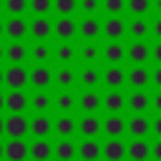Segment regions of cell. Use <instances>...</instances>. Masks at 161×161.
Masks as SVG:
<instances>
[{
    "instance_id": "obj_1",
    "label": "cell",
    "mask_w": 161,
    "mask_h": 161,
    "mask_svg": "<svg viewBox=\"0 0 161 161\" xmlns=\"http://www.w3.org/2000/svg\"><path fill=\"white\" fill-rule=\"evenodd\" d=\"M126 63L128 65H151V40H128Z\"/></svg>"
},
{
    "instance_id": "obj_2",
    "label": "cell",
    "mask_w": 161,
    "mask_h": 161,
    "mask_svg": "<svg viewBox=\"0 0 161 161\" xmlns=\"http://www.w3.org/2000/svg\"><path fill=\"white\" fill-rule=\"evenodd\" d=\"M126 136L128 138H151V113H128Z\"/></svg>"
},
{
    "instance_id": "obj_3",
    "label": "cell",
    "mask_w": 161,
    "mask_h": 161,
    "mask_svg": "<svg viewBox=\"0 0 161 161\" xmlns=\"http://www.w3.org/2000/svg\"><path fill=\"white\" fill-rule=\"evenodd\" d=\"M126 86L131 91H151V65H128Z\"/></svg>"
},
{
    "instance_id": "obj_4",
    "label": "cell",
    "mask_w": 161,
    "mask_h": 161,
    "mask_svg": "<svg viewBox=\"0 0 161 161\" xmlns=\"http://www.w3.org/2000/svg\"><path fill=\"white\" fill-rule=\"evenodd\" d=\"M101 133L106 138H123L126 136V116L123 113H106L101 118Z\"/></svg>"
},
{
    "instance_id": "obj_5",
    "label": "cell",
    "mask_w": 161,
    "mask_h": 161,
    "mask_svg": "<svg viewBox=\"0 0 161 161\" xmlns=\"http://www.w3.org/2000/svg\"><path fill=\"white\" fill-rule=\"evenodd\" d=\"M101 60H106V65H123L126 63V43L123 40H106L101 45Z\"/></svg>"
},
{
    "instance_id": "obj_6",
    "label": "cell",
    "mask_w": 161,
    "mask_h": 161,
    "mask_svg": "<svg viewBox=\"0 0 161 161\" xmlns=\"http://www.w3.org/2000/svg\"><path fill=\"white\" fill-rule=\"evenodd\" d=\"M101 86H106V91H123L126 88V68L123 65H106L101 70Z\"/></svg>"
},
{
    "instance_id": "obj_7",
    "label": "cell",
    "mask_w": 161,
    "mask_h": 161,
    "mask_svg": "<svg viewBox=\"0 0 161 161\" xmlns=\"http://www.w3.org/2000/svg\"><path fill=\"white\" fill-rule=\"evenodd\" d=\"M101 35L106 40H123L126 38L123 15H106V20H101Z\"/></svg>"
},
{
    "instance_id": "obj_8",
    "label": "cell",
    "mask_w": 161,
    "mask_h": 161,
    "mask_svg": "<svg viewBox=\"0 0 161 161\" xmlns=\"http://www.w3.org/2000/svg\"><path fill=\"white\" fill-rule=\"evenodd\" d=\"M126 161H151V138H128Z\"/></svg>"
},
{
    "instance_id": "obj_9",
    "label": "cell",
    "mask_w": 161,
    "mask_h": 161,
    "mask_svg": "<svg viewBox=\"0 0 161 161\" xmlns=\"http://www.w3.org/2000/svg\"><path fill=\"white\" fill-rule=\"evenodd\" d=\"M126 111L128 113H151V91H128Z\"/></svg>"
},
{
    "instance_id": "obj_10",
    "label": "cell",
    "mask_w": 161,
    "mask_h": 161,
    "mask_svg": "<svg viewBox=\"0 0 161 161\" xmlns=\"http://www.w3.org/2000/svg\"><path fill=\"white\" fill-rule=\"evenodd\" d=\"M128 40H151V18H131L126 20Z\"/></svg>"
},
{
    "instance_id": "obj_11",
    "label": "cell",
    "mask_w": 161,
    "mask_h": 161,
    "mask_svg": "<svg viewBox=\"0 0 161 161\" xmlns=\"http://www.w3.org/2000/svg\"><path fill=\"white\" fill-rule=\"evenodd\" d=\"M101 108L106 113H126V91H106V93H101Z\"/></svg>"
},
{
    "instance_id": "obj_12",
    "label": "cell",
    "mask_w": 161,
    "mask_h": 161,
    "mask_svg": "<svg viewBox=\"0 0 161 161\" xmlns=\"http://www.w3.org/2000/svg\"><path fill=\"white\" fill-rule=\"evenodd\" d=\"M103 161H126V141L123 138H106L101 143Z\"/></svg>"
},
{
    "instance_id": "obj_13",
    "label": "cell",
    "mask_w": 161,
    "mask_h": 161,
    "mask_svg": "<svg viewBox=\"0 0 161 161\" xmlns=\"http://www.w3.org/2000/svg\"><path fill=\"white\" fill-rule=\"evenodd\" d=\"M78 38L80 40H98L101 38V18L98 15H83L78 20Z\"/></svg>"
},
{
    "instance_id": "obj_14",
    "label": "cell",
    "mask_w": 161,
    "mask_h": 161,
    "mask_svg": "<svg viewBox=\"0 0 161 161\" xmlns=\"http://www.w3.org/2000/svg\"><path fill=\"white\" fill-rule=\"evenodd\" d=\"M28 33L35 40H50V35H53V20L48 15H35L28 23Z\"/></svg>"
},
{
    "instance_id": "obj_15",
    "label": "cell",
    "mask_w": 161,
    "mask_h": 161,
    "mask_svg": "<svg viewBox=\"0 0 161 161\" xmlns=\"http://www.w3.org/2000/svg\"><path fill=\"white\" fill-rule=\"evenodd\" d=\"M3 83L10 88V91H23L28 86V68L25 65H10L3 75Z\"/></svg>"
},
{
    "instance_id": "obj_16",
    "label": "cell",
    "mask_w": 161,
    "mask_h": 161,
    "mask_svg": "<svg viewBox=\"0 0 161 161\" xmlns=\"http://www.w3.org/2000/svg\"><path fill=\"white\" fill-rule=\"evenodd\" d=\"M28 83L35 91H48L50 83H53V70L48 65H35V68L28 70Z\"/></svg>"
},
{
    "instance_id": "obj_17",
    "label": "cell",
    "mask_w": 161,
    "mask_h": 161,
    "mask_svg": "<svg viewBox=\"0 0 161 161\" xmlns=\"http://www.w3.org/2000/svg\"><path fill=\"white\" fill-rule=\"evenodd\" d=\"M78 133L83 138H98L101 136V116L98 113H83L78 118Z\"/></svg>"
},
{
    "instance_id": "obj_18",
    "label": "cell",
    "mask_w": 161,
    "mask_h": 161,
    "mask_svg": "<svg viewBox=\"0 0 161 161\" xmlns=\"http://www.w3.org/2000/svg\"><path fill=\"white\" fill-rule=\"evenodd\" d=\"M53 35L58 40H73V38H78V20L75 18H58L53 23Z\"/></svg>"
},
{
    "instance_id": "obj_19",
    "label": "cell",
    "mask_w": 161,
    "mask_h": 161,
    "mask_svg": "<svg viewBox=\"0 0 161 161\" xmlns=\"http://www.w3.org/2000/svg\"><path fill=\"white\" fill-rule=\"evenodd\" d=\"M53 58L60 65H73L78 60V45H73V40H60L53 48Z\"/></svg>"
},
{
    "instance_id": "obj_20",
    "label": "cell",
    "mask_w": 161,
    "mask_h": 161,
    "mask_svg": "<svg viewBox=\"0 0 161 161\" xmlns=\"http://www.w3.org/2000/svg\"><path fill=\"white\" fill-rule=\"evenodd\" d=\"M53 131L60 138H73V133H78V118L73 113H60L53 121Z\"/></svg>"
},
{
    "instance_id": "obj_21",
    "label": "cell",
    "mask_w": 161,
    "mask_h": 161,
    "mask_svg": "<svg viewBox=\"0 0 161 161\" xmlns=\"http://www.w3.org/2000/svg\"><path fill=\"white\" fill-rule=\"evenodd\" d=\"M78 60L83 65H96L101 60V43L98 40H83L78 45Z\"/></svg>"
},
{
    "instance_id": "obj_22",
    "label": "cell",
    "mask_w": 161,
    "mask_h": 161,
    "mask_svg": "<svg viewBox=\"0 0 161 161\" xmlns=\"http://www.w3.org/2000/svg\"><path fill=\"white\" fill-rule=\"evenodd\" d=\"M53 83L60 88V91H73V86L78 83V70L73 65H60L55 73H53Z\"/></svg>"
},
{
    "instance_id": "obj_23",
    "label": "cell",
    "mask_w": 161,
    "mask_h": 161,
    "mask_svg": "<svg viewBox=\"0 0 161 161\" xmlns=\"http://www.w3.org/2000/svg\"><path fill=\"white\" fill-rule=\"evenodd\" d=\"M78 83L83 86V91H98V86H101V68L98 65H83L78 70Z\"/></svg>"
},
{
    "instance_id": "obj_24",
    "label": "cell",
    "mask_w": 161,
    "mask_h": 161,
    "mask_svg": "<svg viewBox=\"0 0 161 161\" xmlns=\"http://www.w3.org/2000/svg\"><path fill=\"white\" fill-rule=\"evenodd\" d=\"M28 131L35 136V138H48L50 131H53V118L48 113H38L35 118L28 121Z\"/></svg>"
},
{
    "instance_id": "obj_25",
    "label": "cell",
    "mask_w": 161,
    "mask_h": 161,
    "mask_svg": "<svg viewBox=\"0 0 161 161\" xmlns=\"http://www.w3.org/2000/svg\"><path fill=\"white\" fill-rule=\"evenodd\" d=\"M5 133L10 138H23L28 133V118L23 113H10L5 118Z\"/></svg>"
},
{
    "instance_id": "obj_26",
    "label": "cell",
    "mask_w": 161,
    "mask_h": 161,
    "mask_svg": "<svg viewBox=\"0 0 161 161\" xmlns=\"http://www.w3.org/2000/svg\"><path fill=\"white\" fill-rule=\"evenodd\" d=\"M3 156L8 161H25L28 158V143L23 138H10L5 146H3Z\"/></svg>"
},
{
    "instance_id": "obj_27",
    "label": "cell",
    "mask_w": 161,
    "mask_h": 161,
    "mask_svg": "<svg viewBox=\"0 0 161 161\" xmlns=\"http://www.w3.org/2000/svg\"><path fill=\"white\" fill-rule=\"evenodd\" d=\"M53 156L58 161H75L78 158V143L73 138H60L55 146H53Z\"/></svg>"
},
{
    "instance_id": "obj_28",
    "label": "cell",
    "mask_w": 161,
    "mask_h": 161,
    "mask_svg": "<svg viewBox=\"0 0 161 161\" xmlns=\"http://www.w3.org/2000/svg\"><path fill=\"white\" fill-rule=\"evenodd\" d=\"M3 35H8L10 40H23L25 35H28V20L23 18V15H13L8 23H5V33Z\"/></svg>"
},
{
    "instance_id": "obj_29",
    "label": "cell",
    "mask_w": 161,
    "mask_h": 161,
    "mask_svg": "<svg viewBox=\"0 0 161 161\" xmlns=\"http://www.w3.org/2000/svg\"><path fill=\"white\" fill-rule=\"evenodd\" d=\"M78 108L83 113H98L101 111V91H80L78 93Z\"/></svg>"
},
{
    "instance_id": "obj_30",
    "label": "cell",
    "mask_w": 161,
    "mask_h": 161,
    "mask_svg": "<svg viewBox=\"0 0 161 161\" xmlns=\"http://www.w3.org/2000/svg\"><path fill=\"white\" fill-rule=\"evenodd\" d=\"M78 158L80 161H101V141L98 138H83L78 143Z\"/></svg>"
},
{
    "instance_id": "obj_31",
    "label": "cell",
    "mask_w": 161,
    "mask_h": 161,
    "mask_svg": "<svg viewBox=\"0 0 161 161\" xmlns=\"http://www.w3.org/2000/svg\"><path fill=\"white\" fill-rule=\"evenodd\" d=\"M28 58L35 60V65H48V60L53 58V48L48 45V40H35V45L28 48Z\"/></svg>"
},
{
    "instance_id": "obj_32",
    "label": "cell",
    "mask_w": 161,
    "mask_h": 161,
    "mask_svg": "<svg viewBox=\"0 0 161 161\" xmlns=\"http://www.w3.org/2000/svg\"><path fill=\"white\" fill-rule=\"evenodd\" d=\"M28 156H30L33 161H50V156H53L50 141H48V138H35V141L28 146Z\"/></svg>"
},
{
    "instance_id": "obj_33",
    "label": "cell",
    "mask_w": 161,
    "mask_h": 161,
    "mask_svg": "<svg viewBox=\"0 0 161 161\" xmlns=\"http://www.w3.org/2000/svg\"><path fill=\"white\" fill-rule=\"evenodd\" d=\"M53 106L60 111V113H73L78 108V96L73 91H60L55 98H53Z\"/></svg>"
},
{
    "instance_id": "obj_34",
    "label": "cell",
    "mask_w": 161,
    "mask_h": 161,
    "mask_svg": "<svg viewBox=\"0 0 161 161\" xmlns=\"http://www.w3.org/2000/svg\"><path fill=\"white\" fill-rule=\"evenodd\" d=\"M5 58L10 60V65H23V60L28 58V48L23 45V40H10V45L5 48Z\"/></svg>"
},
{
    "instance_id": "obj_35",
    "label": "cell",
    "mask_w": 161,
    "mask_h": 161,
    "mask_svg": "<svg viewBox=\"0 0 161 161\" xmlns=\"http://www.w3.org/2000/svg\"><path fill=\"white\" fill-rule=\"evenodd\" d=\"M28 106H30L33 111H38V113H48L50 106H53V96H50L48 91H35V93L28 98Z\"/></svg>"
},
{
    "instance_id": "obj_36",
    "label": "cell",
    "mask_w": 161,
    "mask_h": 161,
    "mask_svg": "<svg viewBox=\"0 0 161 161\" xmlns=\"http://www.w3.org/2000/svg\"><path fill=\"white\" fill-rule=\"evenodd\" d=\"M5 108H8L10 113H23V111L28 108V96H25L23 91H10V93L5 96Z\"/></svg>"
},
{
    "instance_id": "obj_37",
    "label": "cell",
    "mask_w": 161,
    "mask_h": 161,
    "mask_svg": "<svg viewBox=\"0 0 161 161\" xmlns=\"http://www.w3.org/2000/svg\"><path fill=\"white\" fill-rule=\"evenodd\" d=\"M126 13L131 18H151V0H126Z\"/></svg>"
},
{
    "instance_id": "obj_38",
    "label": "cell",
    "mask_w": 161,
    "mask_h": 161,
    "mask_svg": "<svg viewBox=\"0 0 161 161\" xmlns=\"http://www.w3.org/2000/svg\"><path fill=\"white\" fill-rule=\"evenodd\" d=\"M53 13H58V18H73L78 13V0H53Z\"/></svg>"
},
{
    "instance_id": "obj_39",
    "label": "cell",
    "mask_w": 161,
    "mask_h": 161,
    "mask_svg": "<svg viewBox=\"0 0 161 161\" xmlns=\"http://www.w3.org/2000/svg\"><path fill=\"white\" fill-rule=\"evenodd\" d=\"M101 13H106V15H123L126 13V0H101Z\"/></svg>"
},
{
    "instance_id": "obj_40",
    "label": "cell",
    "mask_w": 161,
    "mask_h": 161,
    "mask_svg": "<svg viewBox=\"0 0 161 161\" xmlns=\"http://www.w3.org/2000/svg\"><path fill=\"white\" fill-rule=\"evenodd\" d=\"M3 10H8V15H23L28 13V0H3Z\"/></svg>"
},
{
    "instance_id": "obj_41",
    "label": "cell",
    "mask_w": 161,
    "mask_h": 161,
    "mask_svg": "<svg viewBox=\"0 0 161 161\" xmlns=\"http://www.w3.org/2000/svg\"><path fill=\"white\" fill-rule=\"evenodd\" d=\"M28 10L35 15H48L53 13V0H28Z\"/></svg>"
},
{
    "instance_id": "obj_42",
    "label": "cell",
    "mask_w": 161,
    "mask_h": 161,
    "mask_svg": "<svg viewBox=\"0 0 161 161\" xmlns=\"http://www.w3.org/2000/svg\"><path fill=\"white\" fill-rule=\"evenodd\" d=\"M78 13H83V15H98L101 13V0H78Z\"/></svg>"
},
{
    "instance_id": "obj_43",
    "label": "cell",
    "mask_w": 161,
    "mask_h": 161,
    "mask_svg": "<svg viewBox=\"0 0 161 161\" xmlns=\"http://www.w3.org/2000/svg\"><path fill=\"white\" fill-rule=\"evenodd\" d=\"M151 40H161V15H151Z\"/></svg>"
},
{
    "instance_id": "obj_44",
    "label": "cell",
    "mask_w": 161,
    "mask_h": 161,
    "mask_svg": "<svg viewBox=\"0 0 161 161\" xmlns=\"http://www.w3.org/2000/svg\"><path fill=\"white\" fill-rule=\"evenodd\" d=\"M151 138H161V113H151Z\"/></svg>"
},
{
    "instance_id": "obj_45",
    "label": "cell",
    "mask_w": 161,
    "mask_h": 161,
    "mask_svg": "<svg viewBox=\"0 0 161 161\" xmlns=\"http://www.w3.org/2000/svg\"><path fill=\"white\" fill-rule=\"evenodd\" d=\"M151 65H161V40H151Z\"/></svg>"
},
{
    "instance_id": "obj_46",
    "label": "cell",
    "mask_w": 161,
    "mask_h": 161,
    "mask_svg": "<svg viewBox=\"0 0 161 161\" xmlns=\"http://www.w3.org/2000/svg\"><path fill=\"white\" fill-rule=\"evenodd\" d=\"M151 91H161V65H151Z\"/></svg>"
},
{
    "instance_id": "obj_47",
    "label": "cell",
    "mask_w": 161,
    "mask_h": 161,
    "mask_svg": "<svg viewBox=\"0 0 161 161\" xmlns=\"http://www.w3.org/2000/svg\"><path fill=\"white\" fill-rule=\"evenodd\" d=\"M151 113H161V91H151Z\"/></svg>"
},
{
    "instance_id": "obj_48",
    "label": "cell",
    "mask_w": 161,
    "mask_h": 161,
    "mask_svg": "<svg viewBox=\"0 0 161 161\" xmlns=\"http://www.w3.org/2000/svg\"><path fill=\"white\" fill-rule=\"evenodd\" d=\"M151 161H161V138H151Z\"/></svg>"
},
{
    "instance_id": "obj_49",
    "label": "cell",
    "mask_w": 161,
    "mask_h": 161,
    "mask_svg": "<svg viewBox=\"0 0 161 161\" xmlns=\"http://www.w3.org/2000/svg\"><path fill=\"white\" fill-rule=\"evenodd\" d=\"M151 15H161V0H151Z\"/></svg>"
},
{
    "instance_id": "obj_50",
    "label": "cell",
    "mask_w": 161,
    "mask_h": 161,
    "mask_svg": "<svg viewBox=\"0 0 161 161\" xmlns=\"http://www.w3.org/2000/svg\"><path fill=\"white\" fill-rule=\"evenodd\" d=\"M5 133V118H0V136Z\"/></svg>"
},
{
    "instance_id": "obj_51",
    "label": "cell",
    "mask_w": 161,
    "mask_h": 161,
    "mask_svg": "<svg viewBox=\"0 0 161 161\" xmlns=\"http://www.w3.org/2000/svg\"><path fill=\"white\" fill-rule=\"evenodd\" d=\"M3 108H5V96L0 93V111H3Z\"/></svg>"
},
{
    "instance_id": "obj_52",
    "label": "cell",
    "mask_w": 161,
    "mask_h": 161,
    "mask_svg": "<svg viewBox=\"0 0 161 161\" xmlns=\"http://www.w3.org/2000/svg\"><path fill=\"white\" fill-rule=\"evenodd\" d=\"M3 33H5V23L0 20V35H3Z\"/></svg>"
},
{
    "instance_id": "obj_53",
    "label": "cell",
    "mask_w": 161,
    "mask_h": 161,
    "mask_svg": "<svg viewBox=\"0 0 161 161\" xmlns=\"http://www.w3.org/2000/svg\"><path fill=\"white\" fill-rule=\"evenodd\" d=\"M3 58H5V48L0 45V60H3Z\"/></svg>"
},
{
    "instance_id": "obj_54",
    "label": "cell",
    "mask_w": 161,
    "mask_h": 161,
    "mask_svg": "<svg viewBox=\"0 0 161 161\" xmlns=\"http://www.w3.org/2000/svg\"><path fill=\"white\" fill-rule=\"evenodd\" d=\"M3 75H5V70H3V68H0V86H3Z\"/></svg>"
},
{
    "instance_id": "obj_55",
    "label": "cell",
    "mask_w": 161,
    "mask_h": 161,
    "mask_svg": "<svg viewBox=\"0 0 161 161\" xmlns=\"http://www.w3.org/2000/svg\"><path fill=\"white\" fill-rule=\"evenodd\" d=\"M0 158H3V143H0Z\"/></svg>"
},
{
    "instance_id": "obj_56",
    "label": "cell",
    "mask_w": 161,
    "mask_h": 161,
    "mask_svg": "<svg viewBox=\"0 0 161 161\" xmlns=\"http://www.w3.org/2000/svg\"><path fill=\"white\" fill-rule=\"evenodd\" d=\"M0 13H3V0H0Z\"/></svg>"
}]
</instances>
